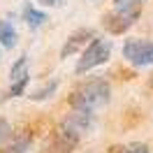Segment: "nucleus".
<instances>
[{
    "mask_svg": "<svg viewBox=\"0 0 153 153\" xmlns=\"http://www.w3.org/2000/svg\"><path fill=\"white\" fill-rule=\"evenodd\" d=\"M114 153H151V151L142 142H130V144H123V146H116Z\"/></svg>",
    "mask_w": 153,
    "mask_h": 153,
    "instance_id": "nucleus-10",
    "label": "nucleus"
},
{
    "mask_svg": "<svg viewBox=\"0 0 153 153\" xmlns=\"http://www.w3.org/2000/svg\"><path fill=\"white\" fill-rule=\"evenodd\" d=\"M26 65H28V56H21L16 63H14V67H12V81H16V79H23V76H28V72H26Z\"/></svg>",
    "mask_w": 153,
    "mask_h": 153,
    "instance_id": "nucleus-12",
    "label": "nucleus"
},
{
    "mask_svg": "<svg viewBox=\"0 0 153 153\" xmlns=\"http://www.w3.org/2000/svg\"><path fill=\"white\" fill-rule=\"evenodd\" d=\"M26 84H28V76H23V79H16V81L12 84V88H10V93H7V95H10V97L21 95V93H23V88H26Z\"/></svg>",
    "mask_w": 153,
    "mask_h": 153,
    "instance_id": "nucleus-13",
    "label": "nucleus"
},
{
    "mask_svg": "<svg viewBox=\"0 0 153 153\" xmlns=\"http://www.w3.org/2000/svg\"><path fill=\"white\" fill-rule=\"evenodd\" d=\"M91 37H93V30H88V28H81L76 33H72L67 37V42L63 44V49H60V58H70L72 53H76L86 42H91Z\"/></svg>",
    "mask_w": 153,
    "mask_h": 153,
    "instance_id": "nucleus-6",
    "label": "nucleus"
},
{
    "mask_svg": "<svg viewBox=\"0 0 153 153\" xmlns=\"http://www.w3.org/2000/svg\"><path fill=\"white\" fill-rule=\"evenodd\" d=\"M23 19H26V23H28L30 28H39V26L47 21V14L35 10L33 5H26V7H23Z\"/></svg>",
    "mask_w": 153,
    "mask_h": 153,
    "instance_id": "nucleus-8",
    "label": "nucleus"
},
{
    "mask_svg": "<svg viewBox=\"0 0 153 153\" xmlns=\"http://www.w3.org/2000/svg\"><path fill=\"white\" fill-rule=\"evenodd\" d=\"M10 137H12V125L7 123V118H2V116H0V144L7 142Z\"/></svg>",
    "mask_w": 153,
    "mask_h": 153,
    "instance_id": "nucleus-14",
    "label": "nucleus"
},
{
    "mask_svg": "<svg viewBox=\"0 0 153 153\" xmlns=\"http://www.w3.org/2000/svg\"><path fill=\"white\" fill-rule=\"evenodd\" d=\"M116 7H125V5H142L144 0H114Z\"/></svg>",
    "mask_w": 153,
    "mask_h": 153,
    "instance_id": "nucleus-15",
    "label": "nucleus"
},
{
    "mask_svg": "<svg viewBox=\"0 0 153 153\" xmlns=\"http://www.w3.org/2000/svg\"><path fill=\"white\" fill-rule=\"evenodd\" d=\"M139 12H142V5H125V7H116L114 14H107V16H105L107 30H109V33H114V35L125 33L134 21L139 19Z\"/></svg>",
    "mask_w": 153,
    "mask_h": 153,
    "instance_id": "nucleus-4",
    "label": "nucleus"
},
{
    "mask_svg": "<svg viewBox=\"0 0 153 153\" xmlns=\"http://www.w3.org/2000/svg\"><path fill=\"white\" fill-rule=\"evenodd\" d=\"M0 58H2V51H0Z\"/></svg>",
    "mask_w": 153,
    "mask_h": 153,
    "instance_id": "nucleus-18",
    "label": "nucleus"
},
{
    "mask_svg": "<svg viewBox=\"0 0 153 153\" xmlns=\"http://www.w3.org/2000/svg\"><path fill=\"white\" fill-rule=\"evenodd\" d=\"M111 97V88L105 79H91V81H84L72 91L70 95V105L72 109H81V111H95L100 107H105Z\"/></svg>",
    "mask_w": 153,
    "mask_h": 153,
    "instance_id": "nucleus-1",
    "label": "nucleus"
},
{
    "mask_svg": "<svg viewBox=\"0 0 153 153\" xmlns=\"http://www.w3.org/2000/svg\"><path fill=\"white\" fill-rule=\"evenodd\" d=\"M91 125H93V116H91V111L74 109V111H72V114L60 123V132H65L67 137H72V139L76 142V139L86 132Z\"/></svg>",
    "mask_w": 153,
    "mask_h": 153,
    "instance_id": "nucleus-5",
    "label": "nucleus"
},
{
    "mask_svg": "<svg viewBox=\"0 0 153 153\" xmlns=\"http://www.w3.org/2000/svg\"><path fill=\"white\" fill-rule=\"evenodd\" d=\"M39 2H44V5H53L56 0H39Z\"/></svg>",
    "mask_w": 153,
    "mask_h": 153,
    "instance_id": "nucleus-16",
    "label": "nucleus"
},
{
    "mask_svg": "<svg viewBox=\"0 0 153 153\" xmlns=\"http://www.w3.org/2000/svg\"><path fill=\"white\" fill-rule=\"evenodd\" d=\"M0 44L5 49H12L16 44V30L10 21H0Z\"/></svg>",
    "mask_w": 153,
    "mask_h": 153,
    "instance_id": "nucleus-7",
    "label": "nucleus"
},
{
    "mask_svg": "<svg viewBox=\"0 0 153 153\" xmlns=\"http://www.w3.org/2000/svg\"><path fill=\"white\" fill-rule=\"evenodd\" d=\"M56 88H58V81L53 79V81H49L47 86H42V88H37V91H33V100H47V97H51L53 93H56Z\"/></svg>",
    "mask_w": 153,
    "mask_h": 153,
    "instance_id": "nucleus-11",
    "label": "nucleus"
},
{
    "mask_svg": "<svg viewBox=\"0 0 153 153\" xmlns=\"http://www.w3.org/2000/svg\"><path fill=\"white\" fill-rule=\"evenodd\" d=\"M111 56V42L102 37H95L93 42H88L86 51L81 53L79 63H76V74H84V72H91L100 67L102 63H107Z\"/></svg>",
    "mask_w": 153,
    "mask_h": 153,
    "instance_id": "nucleus-2",
    "label": "nucleus"
},
{
    "mask_svg": "<svg viewBox=\"0 0 153 153\" xmlns=\"http://www.w3.org/2000/svg\"><path fill=\"white\" fill-rule=\"evenodd\" d=\"M151 86H153V76H151Z\"/></svg>",
    "mask_w": 153,
    "mask_h": 153,
    "instance_id": "nucleus-17",
    "label": "nucleus"
},
{
    "mask_svg": "<svg viewBox=\"0 0 153 153\" xmlns=\"http://www.w3.org/2000/svg\"><path fill=\"white\" fill-rule=\"evenodd\" d=\"M30 144H33V137H30V134H21V137H16L12 144H7V146L2 149V153H26L30 149Z\"/></svg>",
    "mask_w": 153,
    "mask_h": 153,
    "instance_id": "nucleus-9",
    "label": "nucleus"
},
{
    "mask_svg": "<svg viewBox=\"0 0 153 153\" xmlns=\"http://www.w3.org/2000/svg\"><path fill=\"white\" fill-rule=\"evenodd\" d=\"M123 56L134 67H149L153 65V39L132 37L123 44Z\"/></svg>",
    "mask_w": 153,
    "mask_h": 153,
    "instance_id": "nucleus-3",
    "label": "nucleus"
}]
</instances>
